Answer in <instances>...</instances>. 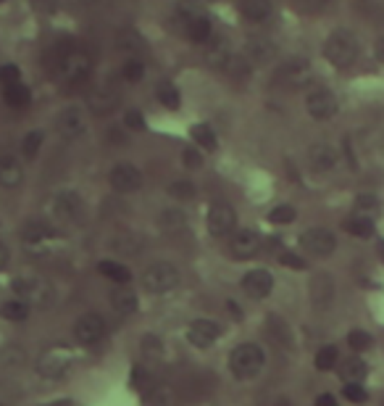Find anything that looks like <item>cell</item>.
<instances>
[{
	"label": "cell",
	"mask_w": 384,
	"mask_h": 406,
	"mask_svg": "<svg viewBox=\"0 0 384 406\" xmlns=\"http://www.w3.org/2000/svg\"><path fill=\"white\" fill-rule=\"evenodd\" d=\"M122 77H124V82L137 84L140 80L145 77V64H142V58H137V56L126 58L122 64Z\"/></svg>",
	"instance_id": "obj_39"
},
{
	"label": "cell",
	"mask_w": 384,
	"mask_h": 406,
	"mask_svg": "<svg viewBox=\"0 0 384 406\" xmlns=\"http://www.w3.org/2000/svg\"><path fill=\"white\" fill-rule=\"evenodd\" d=\"M343 227H345V232H350L353 238H371L374 235V219L371 216H363V214H356V216H347L343 222Z\"/></svg>",
	"instance_id": "obj_30"
},
{
	"label": "cell",
	"mask_w": 384,
	"mask_h": 406,
	"mask_svg": "<svg viewBox=\"0 0 384 406\" xmlns=\"http://www.w3.org/2000/svg\"><path fill=\"white\" fill-rule=\"evenodd\" d=\"M229 248H232L234 259L247 261V259H253V256L261 253V235L256 230H240V232H234Z\"/></svg>",
	"instance_id": "obj_19"
},
{
	"label": "cell",
	"mask_w": 384,
	"mask_h": 406,
	"mask_svg": "<svg viewBox=\"0 0 384 406\" xmlns=\"http://www.w3.org/2000/svg\"><path fill=\"white\" fill-rule=\"evenodd\" d=\"M242 290L245 295H250L253 301H263V298H269L271 290H274V277H271V272L269 269H250L242 275Z\"/></svg>",
	"instance_id": "obj_15"
},
{
	"label": "cell",
	"mask_w": 384,
	"mask_h": 406,
	"mask_svg": "<svg viewBox=\"0 0 384 406\" xmlns=\"http://www.w3.org/2000/svg\"><path fill=\"white\" fill-rule=\"evenodd\" d=\"M35 3L40 6L42 11H48V14H53L55 8H58V3H61V0H35Z\"/></svg>",
	"instance_id": "obj_54"
},
{
	"label": "cell",
	"mask_w": 384,
	"mask_h": 406,
	"mask_svg": "<svg viewBox=\"0 0 384 406\" xmlns=\"http://www.w3.org/2000/svg\"><path fill=\"white\" fill-rule=\"evenodd\" d=\"M11 288L16 298H21L32 308H50L55 304V288L40 275H19Z\"/></svg>",
	"instance_id": "obj_2"
},
{
	"label": "cell",
	"mask_w": 384,
	"mask_h": 406,
	"mask_svg": "<svg viewBox=\"0 0 384 406\" xmlns=\"http://www.w3.org/2000/svg\"><path fill=\"white\" fill-rule=\"evenodd\" d=\"M337 161H340L337 151L332 145H327V142H316V145L308 148V167L314 169V172H318V174L332 172V169L337 167Z\"/></svg>",
	"instance_id": "obj_21"
},
{
	"label": "cell",
	"mask_w": 384,
	"mask_h": 406,
	"mask_svg": "<svg viewBox=\"0 0 384 406\" xmlns=\"http://www.w3.org/2000/svg\"><path fill=\"white\" fill-rule=\"evenodd\" d=\"M142 288H145V293L151 295H166V293H174L179 288V282H182V275H179V269L174 264H169V261H158V264L148 266L145 272H142Z\"/></svg>",
	"instance_id": "obj_6"
},
{
	"label": "cell",
	"mask_w": 384,
	"mask_h": 406,
	"mask_svg": "<svg viewBox=\"0 0 384 406\" xmlns=\"http://www.w3.org/2000/svg\"><path fill=\"white\" fill-rule=\"evenodd\" d=\"M0 406H3V404H0Z\"/></svg>",
	"instance_id": "obj_61"
},
{
	"label": "cell",
	"mask_w": 384,
	"mask_h": 406,
	"mask_svg": "<svg viewBox=\"0 0 384 406\" xmlns=\"http://www.w3.org/2000/svg\"><path fill=\"white\" fill-rule=\"evenodd\" d=\"M190 138L195 140V145L203 148V151H216V145H219L213 127H208V124H195L190 129Z\"/></svg>",
	"instance_id": "obj_35"
},
{
	"label": "cell",
	"mask_w": 384,
	"mask_h": 406,
	"mask_svg": "<svg viewBox=\"0 0 384 406\" xmlns=\"http://www.w3.org/2000/svg\"><path fill=\"white\" fill-rule=\"evenodd\" d=\"M340 375H343L345 382H361V380L369 375V367L361 356H350L340 365Z\"/></svg>",
	"instance_id": "obj_31"
},
{
	"label": "cell",
	"mask_w": 384,
	"mask_h": 406,
	"mask_svg": "<svg viewBox=\"0 0 384 406\" xmlns=\"http://www.w3.org/2000/svg\"><path fill=\"white\" fill-rule=\"evenodd\" d=\"M227 311H232V314H234V317H237V320L242 317V314H240V306H237L234 301H227Z\"/></svg>",
	"instance_id": "obj_57"
},
{
	"label": "cell",
	"mask_w": 384,
	"mask_h": 406,
	"mask_svg": "<svg viewBox=\"0 0 384 406\" xmlns=\"http://www.w3.org/2000/svg\"><path fill=\"white\" fill-rule=\"evenodd\" d=\"M184 32H187V37H190L192 42H211V35H213V27H211V21H208V16H200L192 11L190 16H187V27H184Z\"/></svg>",
	"instance_id": "obj_24"
},
{
	"label": "cell",
	"mask_w": 384,
	"mask_h": 406,
	"mask_svg": "<svg viewBox=\"0 0 384 406\" xmlns=\"http://www.w3.org/2000/svg\"><path fill=\"white\" fill-rule=\"evenodd\" d=\"M276 80L282 84H287V87H305L314 80V66H311L308 58L295 56L276 69Z\"/></svg>",
	"instance_id": "obj_9"
},
{
	"label": "cell",
	"mask_w": 384,
	"mask_h": 406,
	"mask_svg": "<svg viewBox=\"0 0 384 406\" xmlns=\"http://www.w3.org/2000/svg\"><path fill=\"white\" fill-rule=\"evenodd\" d=\"M274 14L271 0H242V16L253 24H261Z\"/></svg>",
	"instance_id": "obj_27"
},
{
	"label": "cell",
	"mask_w": 384,
	"mask_h": 406,
	"mask_svg": "<svg viewBox=\"0 0 384 406\" xmlns=\"http://www.w3.org/2000/svg\"><path fill=\"white\" fill-rule=\"evenodd\" d=\"M113 243H116V246H113V248H116V251H129V253H137L140 248V238H135V235H124V238H119V240H113Z\"/></svg>",
	"instance_id": "obj_52"
},
{
	"label": "cell",
	"mask_w": 384,
	"mask_h": 406,
	"mask_svg": "<svg viewBox=\"0 0 384 406\" xmlns=\"http://www.w3.org/2000/svg\"><path fill=\"white\" fill-rule=\"evenodd\" d=\"M182 164L187 169H200V164H203V156H200V151L198 148H184L182 151Z\"/></svg>",
	"instance_id": "obj_51"
},
{
	"label": "cell",
	"mask_w": 384,
	"mask_h": 406,
	"mask_svg": "<svg viewBox=\"0 0 384 406\" xmlns=\"http://www.w3.org/2000/svg\"><path fill=\"white\" fill-rule=\"evenodd\" d=\"M337 362H340V351H337V346H321V349L316 351L314 365L318 372H329V369H334Z\"/></svg>",
	"instance_id": "obj_37"
},
{
	"label": "cell",
	"mask_w": 384,
	"mask_h": 406,
	"mask_svg": "<svg viewBox=\"0 0 384 406\" xmlns=\"http://www.w3.org/2000/svg\"><path fill=\"white\" fill-rule=\"evenodd\" d=\"M232 61V48L227 40H211L208 42V50H206V64L213 66V69H224L229 66Z\"/></svg>",
	"instance_id": "obj_25"
},
{
	"label": "cell",
	"mask_w": 384,
	"mask_h": 406,
	"mask_svg": "<svg viewBox=\"0 0 384 406\" xmlns=\"http://www.w3.org/2000/svg\"><path fill=\"white\" fill-rule=\"evenodd\" d=\"M221 335V324L216 320H192L187 324V340L195 349H211Z\"/></svg>",
	"instance_id": "obj_16"
},
{
	"label": "cell",
	"mask_w": 384,
	"mask_h": 406,
	"mask_svg": "<svg viewBox=\"0 0 384 406\" xmlns=\"http://www.w3.org/2000/svg\"><path fill=\"white\" fill-rule=\"evenodd\" d=\"M50 209H53V216L58 222H74L82 214V198L74 190H61V193H55Z\"/></svg>",
	"instance_id": "obj_18"
},
{
	"label": "cell",
	"mask_w": 384,
	"mask_h": 406,
	"mask_svg": "<svg viewBox=\"0 0 384 406\" xmlns=\"http://www.w3.org/2000/svg\"><path fill=\"white\" fill-rule=\"evenodd\" d=\"M379 256H382V259H384V240H382V243H379Z\"/></svg>",
	"instance_id": "obj_58"
},
{
	"label": "cell",
	"mask_w": 384,
	"mask_h": 406,
	"mask_svg": "<svg viewBox=\"0 0 384 406\" xmlns=\"http://www.w3.org/2000/svg\"><path fill=\"white\" fill-rule=\"evenodd\" d=\"M55 127H58V132H61L66 140L82 138L84 132H87V116H84L82 106H66L64 111L58 113Z\"/></svg>",
	"instance_id": "obj_14"
},
{
	"label": "cell",
	"mask_w": 384,
	"mask_h": 406,
	"mask_svg": "<svg viewBox=\"0 0 384 406\" xmlns=\"http://www.w3.org/2000/svg\"><path fill=\"white\" fill-rule=\"evenodd\" d=\"M343 396L350 401V404H363V401L369 398V393H366V388H363L361 382H345Z\"/></svg>",
	"instance_id": "obj_46"
},
{
	"label": "cell",
	"mask_w": 384,
	"mask_h": 406,
	"mask_svg": "<svg viewBox=\"0 0 384 406\" xmlns=\"http://www.w3.org/2000/svg\"><path fill=\"white\" fill-rule=\"evenodd\" d=\"M148 406H177V393L169 385H153L148 391Z\"/></svg>",
	"instance_id": "obj_36"
},
{
	"label": "cell",
	"mask_w": 384,
	"mask_h": 406,
	"mask_svg": "<svg viewBox=\"0 0 384 406\" xmlns=\"http://www.w3.org/2000/svg\"><path fill=\"white\" fill-rule=\"evenodd\" d=\"M0 3H6V0H0Z\"/></svg>",
	"instance_id": "obj_60"
},
{
	"label": "cell",
	"mask_w": 384,
	"mask_h": 406,
	"mask_svg": "<svg viewBox=\"0 0 384 406\" xmlns=\"http://www.w3.org/2000/svg\"><path fill=\"white\" fill-rule=\"evenodd\" d=\"M314 406H337V398L332 396V393H321L318 398H316V404Z\"/></svg>",
	"instance_id": "obj_53"
},
{
	"label": "cell",
	"mask_w": 384,
	"mask_h": 406,
	"mask_svg": "<svg viewBox=\"0 0 384 406\" xmlns=\"http://www.w3.org/2000/svg\"><path fill=\"white\" fill-rule=\"evenodd\" d=\"M279 261L287 266V269H295V272H300V269H305V266H308L300 253H292V251L279 253Z\"/></svg>",
	"instance_id": "obj_49"
},
{
	"label": "cell",
	"mask_w": 384,
	"mask_h": 406,
	"mask_svg": "<svg viewBox=\"0 0 384 406\" xmlns=\"http://www.w3.org/2000/svg\"><path fill=\"white\" fill-rule=\"evenodd\" d=\"M337 109H340L337 95L327 87H316L305 95V111L311 113L316 122H329L332 116L337 113Z\"/></svg>",
	"instance_id": "obj_11"
},
{
	"label": "cell",
	"mask_w": 384,
	"mask_h": 406,
	"mask_svg": "<svg viewBox=\"0 0 384 406\" xmlns=\"http://www.w3.org/2000/svg\"><path fill=\"white\" fill-rule=\"evenodd\" d=\"M21 243H24V251L35 259H45V256H53L61 248V238L58 232H53L50 227L37 222H29L21 232Z\"/></svg>",
	"instance_id": "obj_5"
},
{
	"label": "cell",
	"mask_w": 384,
	"mask_h": 406,
	"mask_svg": "<svg viewBox=\"0 0 384 406\" xmlns=\"http://www.w3.org/2000/svg\"><path fill=\"white\" fill-rule=\"evenodd\" d=\"M311 301H314L316 308H329L332 301H334V280L329 275H316L311 280Z\"/></svg>",
	"instance_id": "obj_22"
},
{
	"label": "cell",
	"mask_w": 384,
	"mask_h": 406,
	"mask_svg": "<svg viewBox=\"0 0 384 406\" xmlns=\"http://www.w3.org/2000/svg\"><path fill=\"white\" fill-rule=\"evenodd\" d=\"M274 53H276V48L269 40H253L245 45V58L250 64H258V66H261V64H269V61L274 58Z\"/></svg>",
	"instance_id": "obj_28"
},
{
	"label": "cell",
	"mask_w": 384,
	"mask_h": 406,
	"mask_svg": "<svg viewBox=\"0 0 384 406\" xmlns=\"http://www.w3.org/2000/svg\"><path fill=\"white\" fill-rule=\"evenodd\" d=\"M71 367V356L66 349H50L45 351L37 362V375L45 380H61Z\"/></svg>",
	"instance_id": "obj_13"
},
{
	"label": "cell",
	"mask_w": 384,
	"mask_h": 406,
	"mask_svg": "<svg viewBox=\"0 0 384 406\" xmlns=\"http://www.w3.org/2000/svg\"><path fill=\"white\" fill-rule=\"evenodd\" d=\"M237 227V211L224 203V201H216L206 214V230L211 238H229Z\"/></svg>",
	"instance_id": "obj_7"
},
{
	"label": "cell",
	"mask_w": 384,
	"mask_h": 406,
	"mask_svg": "<svg viewBox=\"0 0 384 406\" xmlns=\"http://www.w3.org/2000/svg\"><path fill=\"white\" fill-rule=\"evenodd\" d=\"M347 346H350L353 351H366L371 346V335L366 333V330H350Z\"/></svg>",
	"instance_id": "obj_47"
},
{
	"label": "cell",
	"mask_w": 384,
	"mask_h": 406,
	"mask_svg": "<svg viewBox=\"0 0 384 406\" xmlns=\"http://www.w3.org/2000/svg\"><path fill=\"white\" fill-rule=\"evenodd\" d=\"M295 219H298V211L289 203H279V206L269 211V222L271 224H292Z\"/></svg>",
	"instance_id": "obj_42"
},
{
	"label": "cell",
	"mask_w": 384,
	"mask_h": 406,
	"mask_svg": "<svg viewBox=\"0 0 384 406\" xmlns=\"http://www.w3.org/2000/svg\"><path fill=\"white\" fill-rule=\"evenodd\" d=\"M263 365H266V353L258 343H240L237 349L229 353V369L237 380H253L261 375Z\"/></svg>",
	"instance_id": "obj_4"
},
{
	"label": "cell",
	"mask_w": 384,
	"mask_h": 406,
	"mask_svg": "<svg viewBox=\"0 0 384 406\" xmlns=\"http://www.w3.org/2000/svg\"><path fill=\"white\" fill-rule=\"evenodd\" d=\"M24 183V164L19 161V156L3 154L0 156V187L14 190Z\"/></svg>",
	"instance_id": "obj_20"
},
{
	"label": "cell",
	"mask_w": 384,
	"mask_h": 406,
	"mask_svg": "<svg viewBox=\"0 0 384 406\" xmlns=\"http://www.w3.org/2000/svg\"><path fill=\"white\" fill-rule=\"evenodd\" d=\"M124 127L132 129V132H142L148 124H145V116H142L137 109H129V111L124 113Z\"/></svg>",
	"instance_id": "obj_48"
},
{
	"label": "cell",
	"mask_w": 384,
	"mask_h": 406,
	"mask_svg": "<svg viewBox=\"0 0 384 406\" xmlns=\"http://www.w3.org/2000/svg\"><path fill=\"white\" fill-rule=\"evenodd\" d=\"M111 306L116 308V314L129 317V314H135V311L140 308V298H137V293H135L132 288L119 285V288L111 293Z\"/></svg>",
	"instance_id": "obj_23"
},
{
	"label": "cell",
	"mask_w": 384,
	"mask_h": 406,
	"mask_svg": "<svg viewBox=\"0 0 384 406\" xmlns=\"http://www.w3.org/2000/svg\"><path fill=\"white\" fill-rule=\"evenodd\" d=\"M29 304H24L21 298H11V301H3L0 304V317L8 320V322H24L29 317Z\"/></svg>",
	"instance_id": "obj_32"
},
{
	"label": "cell",
	"mask_w": 384,
	"mask_h": 406,
	"mask_svg": "<svg viewBox=\"0 0 384 406\" xmlns=\"http://www.w3.org/2000/svg\"><path fill=\"white\" fill-rule=\"evenodd\" d=\"M42 140H45V135H42L40 129L27 132L24 140H21V158H27V161L37 158V156H40V148H42Z\"/></svg>",
	"instance_id": "obj_38"
},
{
	"label": "cell",
	"mask_w": 384,
	"mask_h": 406,
	"mask_svg": "<svg viewBox=\"0 0 384 406\" xmlns=\"http://www.w3.org/2000/svg\"><path fill=\"white\" fill-rule=\"evenodd\" d=\"M3 100H6V106H11V109H27L29 103H32V93H29L27 84H21V82L6 84V87H3Z\"/></svg>",
	"instance_id": "obj_29"
},
{
	"label": "cell",
	"mask_w": 384,
	"mask_h": 406,
	"mask_svg": "<svg viewBox=\"0 0 384 406\" xmlns=\"http://www.w3.org/2000/svg\"><path fill=\"white\" fill-rule=\"evenodd\" d=\"M0 359H3V365L8 367V369H19L27 362V353H24L21 346H6L3 353H0Z\"/></svg>",
	"instance_id": "obj_43"
},
{
	"label": "cell",
	"mask_w": 384,
	"mask_h": 406,
	"mask_svg": "<svg viewBox=\"0 0 384 406\" xmlns=\"http://www.w3.org/2000/svg\"><path fill=\"white\" fill-rule=\"evenodd\" d=\"M108 183L111 187L116 190V193H137L140 187H142V172H140L135 164H129V161H122V164H116V167L111 169L108 174Z\"/></svg>",
	"instance_id": "obj_12"
},
{
	"label": "cell",
	"mask_w": 384,
	"mask_h": 406,
	"mask_svg": "<svg viewBox=\"0 0 384 406\" xmlns=\"http://www.w3.org/2000/svg\"><path fill=\"white\" fill-rule=\"evenodd\" d=\"M116 50H122L126 56H137L140 50H142V37H140L135 29H122L119 35H116Z\"/></svg>",
	"instance_id": "obj_33"
},
{
	"label": "cell",
	"mask_w": 384,
	"mask_h": 406,
	"mask_svg": "<svg viewBox=\"0 0 384 406\" xmlns=\"http://www.w3.org/2000/svg\"><path fill=\"white\" fill-rule=\"evenodd\" d=\"M140 349L145 356H151V359H161L164 356V340L158 335H145L140 340Z\"/></svg>",
	"instance_id": "obj_44"
},
{
	"label": "cell",
	"mask_w": 384,
	"mask_h": 406,
	"mask_svg": "<svg viewBox=\"0 0 384 406\" xmlns=\"http://www.w3.org/2000/svg\"><path fill=\"white\" fill-rule=\"evenodd\" d=\"M184 224H187V214L182 209H166L158 216V227L164 232H179V230H184Z\"/></svg>",
	"instance_id": "obj_34"
},
{
	"label": "cell",
	"mask_w": 384,
	"mask_h": 406,
	"mask_svg": "<svg viewBox=\"0 0 384 406\" xmlns=\"http://www.w3.org/2000/svg\"><path fill=\"white\" fill-rule=\"evenodd\" d=\"M195 3H213V0H195Z\"/></svg>",
	"instance_id": "obj_59"
},
{
	"label": "cell",
	"mask_w": 384,
	"mask_h": 406,
	"mask_svg": "<svg viewBox=\"0 0 384 406\" xmlns=\"http://www.w3.org/2000/svg\"><path fill=\"white\" fill-rule=\"evenodd\" d=\"M119 106V93L111 84H97L87 93V109L95 116H108Z\"/></svg>",
	"instance_id": "obj_17"
},
{
	"label": "cell",
	"mask_w": 384,
	"mask_h": 406,
	"mask_svg": "<svg viewBox=\"0 0 384 406\" xmlns=\"http://www.w3.org/2000/svg\"><path fill=\"white\" fill-rule=\"evenodd\" d=\"M74 338L79 346H95L106 338V320L95 314V311H87L82 317L74 320Z\"/></svg>",
	"instance_id": "obj_8"
},
{
	"label": "cell",
	"mask_w": 384,
	"mask_h": 406,
	"mask_svg": "<svg viewBox=\"0 0 384 406\" xmlns=\"http://www.w3.org/2000/svg\"><path fill=\"white\" fill-rule=\"evenodd\" d=\"M300 246L303 251H308L311 256L327 259L337 248V238H334V232L327 230V227H311V230H305L300 235Z\"/></svg>",
	"instance_id": "obj_10"
},
{
	"label": "cell",
	"mask_w": 384,
	"mask_h": 406,
	"mask_svg": "<svg viewBox=\"0 0 384 406\" xmlns=\"http://www.w3.org/2000/svg\"><path fill=\"white\" fill-rule=\"evenodd\" d=\"M97 272H100L103 277H108L111 282H116V285H129V282H132L129 266H124L122 261H113V259L97 261Z\"/></svg>",
	"instance_id": "obj_26"
},
{
	"label": "cell",
	"mask_w": 384,
	"mask_h": 406,
	"mask_svg": "<svg viewBox=\"0 0 384 406\" xmlns=\"http://www.w3.org/2000/svg\"><path fill=\"white\" fill-rule=\"evenodd\" d=\"M0 82H3V87H6V84L21 82V71H19V66H14V64L0 66Z\"/></svg>",
	"instance_id": "obj_50"
},
{
	"label": "cell",
	"mask_w": 384,
	"mask_h": 406,
	"mask_svg": "<svg viewBox=\"0 0 384 406\" xmlns=\"http://www.w3.org/2000/svg\"><path fill=\"white\" fill-rule=\"evenodd\" d=\"M8 259H11V253H8V248H6L3 243H0V272H3L6 266H8Z\"/></svg>",
	"instance_id": "obj_55"
},
{
	"label": "cell",
	"mask_w": 384,
	"mask_h": 406,
	"mask_svg": "<svg viewBox=\"0 0 384 406\" xmlns=\"http://www.w3.org/2000/svg\"><path fill=\"white\" fill-rule=\"evenodd\" d=\"M361 45H358L356 35L350 29H337L332 32L327 42H324V58L329 61L334 69H347L356 64Z\"/></svg>",
	"instance_id": "obj_3"
},
{
	"label": "cell",
	"mask_w": 384,
	"mask_h": 406,
	"mask_svg": "<svg viewBox=\"0 0 384 406\" xmlns=\"http://www.w3.org/2000/svg\"><path fill=\"white\" fill-rule=\"evenodd\" d=\"M374 56H376V61H382L384 64V37L382 40H376V45H374Z\"/></svg>",
	"instance_id": "obj_56"
},
{
	"label": "cell",
	"mask_w": 384,
	"mask_h": 406,
	"mask_svg": "<svg viewBox=\"0 0 384 406\" xmlns=\"http://www.w3.org/2000/svg\"><path fill=\"white\" fill-rule=\"evenodd\" d=\"M356 211L374 219V216L382 211V203H379V198L374 196V193H361V196L356 198Z\"/></svg>",
	"instance_id": "obj_41"
},
{
	"label": "cell",
	"mask_w": 384,
	"mask_h": 406,
	"mask_svg": "<svg viewBox=\"0 0 384 406\" xmlns=\"http://www.w3.org/2000/svg\"><path fill=\"white\" fill-rule=\"evenodd\" d=\"M90 74H93V56L87 50H82V48L71 45L69 50L58 58L55 80L64 87H79L82 82L90 80Z\"/></svg>",
	"instance_id": "obj_1"
},
{
	"label": "cell",
	"mask_w": 384,
	"mask_h": 406,
	"mask_svg": "<svg viewBox=\"0 0 384 406\" xmlns=\"http://www.w3.org/2000/svg\"><path fill=\"white\" fill-rule=\"evenodd\" d=\"M158 100H161V106H166L169 111H177L179 106H182V95H179V90L171 82L158 84Z\"/></svg>",
	"instance_id": "obj_40"
},
{
	"label": "cell",
	"mask_w": 384,
	"mask_h": 406,
	"mask_svg": "<svg viewBox=\"0 0 384 406\" xmlns=\"http://www.w3.org/2000/svg\"><path fill=\"white\" fill-rule=\"evenodd\" d=\"M169 196L177 198V201H190V198H195V185L190 180H174L169 185Z\"/></svg>",
	"instance_id": "obj_45"
}]
</instances>
